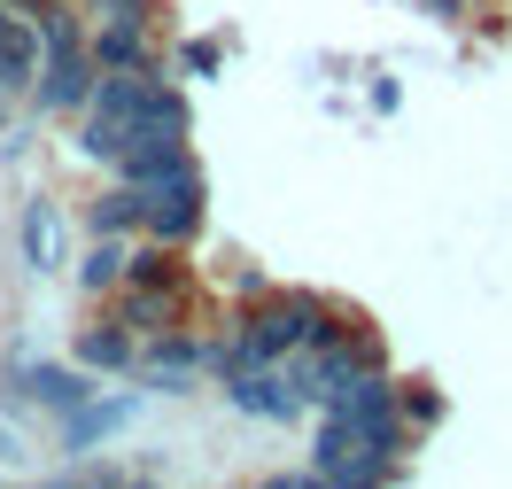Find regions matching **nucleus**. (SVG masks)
<instances>
[{"instance_id":"obj_11","label":"nucleus","mask_w":512,"mask_h":489,"mask_svg":"<svg viewBox=\"0 0 512 489\" xmlns=\"http://www.w3.org/2000/svg\"><path fill=\"white\" fill-rule=\"evenodd\" d=\"M24 264H32V272H55V264H63V210H55V202H32V210H24Z\"/></svg>"},{"instance_id":"obj_3","label":"nucleus","mask_w":512,"mask_h":489,"mask_svg":"<svg viewBox=\"0 0 512 489\" xmlns=\"http://www.w3.org/2000/svg\"><path fill=\"white\" fill-rule=\"evenodd\" d=\"M117 319L148 342V334H163V326L187 319V288H148V280H117Z\"/></svg>"},{"instance_id":"obj_4","label":"nucleus","mask_w":512,"mask_h":489,"mask_svg":"<svg viewBox=\"0 0 512 489\" xmlns=\"http://www.w3.org/2000/svg\"><path fill=\"white\" fill-rule=\"evenodd\" d=\"M210 358V342H194L187 326H163V334H148L140 342V373L156 381V389H187V373Z\"/></svg>"},{"instance_id":"obj_17","label":"nucleus","mask_w":512,"mask_h":489,"mask_svg":"<svg viewBox=\"0 0 512 489\" xmlns=\"http://www.w3.org/2000/svg\"><path fill=\"white\" fill-rule=\"evenodd\" d=\"M187 70H194V78H210V70H218V39H194V47H187Z\"/></svg>"},{"instance_id":"obj_12","label":"nucleus","mask_w":512,"mask_h":489,"mask_svg":"<svg viewBox=\"0 0 512 489\" xmlns=\"http://www.w3.org/2000/svg\"><path fill=\"white\" fill-rule=\"evenodd\" d=\"M94 233H148V195L117 179V195L94 202Z\"/></svg>"},{"instance_id":"obj_15","label":"nucleus","mask_w":512,"mask_h":489,"mask_svg":"<svg viewBox=\"0 0 512 489\" xmlns=\"http://www.w3.org/2000/svg\"><path fill=\"white\" fill-rule=\"evenodd\" d=\"M396 404H404V420H412V427H435V420H443V396L427 389V381H404Z\"/></svg>"},{"instance_id":"obj_1","label":"nucleus","mask_w":512,"mask_h":489,"mask_svg":"<svg viewBox=\"0 0 512 489\" xmlns=\"http://www.w3.org/2000/svg\"><path fill=\"white\" fill-rule=\"evenodd\" d=\"M350 319H334L319 295H303V288H288V295H264L249 319H241V334H249V350L264 365L272 358H288V350H303V342H319V334H342Z\"/></svg>"},{"instance_id":"obj_13","label":"nucleus","mask_w":512,"mask_h":489,"mask_svg":"<svg viewBox=\"0 0 512 489\" xmlns=\"http://www.w3.org/2000/svg\"><path fill=\"white\" fill-rule=\"evenodd\" d=\"M125 280H148V288H187V264H179V241H148L140 257L125 264Z\"/></svg>"},{"instance_id":"obj_10","label":"nucleus","mask_w":512,"mask_h":489,"mask_svg":"<svg viewBox=\"0 0 512 489\" xmlns=\"http://www.w3.org/2000/svg\"><path fill=\"white\" fill-rule=\"evenodd\" d=\"M86 55H94L101 70H148V63H156L148 32H132V24H101V32L86 39Z\"/></svg>"},{"instance_id":"obj_6","label":"nucleus","mask_w":512,"mask_h":489,"mask_svg":"<svg viewBox=\"0 0 512 489\" xmlns=\"http://www.w3.org/2000/svg\"><path fill=\"white\" fill-rule=\"evenodd\" d=\"M233 404L249 412V420H295L303 412V396L288 389V373H272V365H256V373H233Z\"/></svg>"},{"instance_id":"obj_7","label":"nucleus","mask_w":512,"mask_h":489,"mask_svg":"<svg viewBox=\"0 0 512 489\" xmlns=\"http://www.w3.org/2000/svg\"><path fill=\"white\" fill-rule=\"evenodd\" d=\"M39 63H47V39H39V24L8 16V24H0V94H24V86L39 78Z\"/></svg>"},{"instance_id":"obj_5","label":"nucleus","mask_w":512,"mask_h":489,"mask_svg":"<svg viewBox=\"0 0 512 489\" xmlns=\"http://www.w3.org/2000/svg\"><path fill=\"white\" fill-rule=\"evenodd\" d=\"M8 389L32 396V404H47V412H78V404L94 396V381H86V373H70V365H16V373H8Z\"/></svg>"},{"instance_id":"obj_14","label":"nucleus","mask_w":512,"mask_h":489,"mask_svg":"<svg viewBox=\"0 0 512 489\" xmlns=\"http://www.w3.org/2000/svg\"><path fill=\"white\" fill-rule=\"evenodd\" d=\"M125 264H132V249H125V241H117V233H101V249H94V257H86V264H78V280H86V288H117V280H125Z\"/></svg>"},{"instance_id":"obj_8","label":"nucleus","mask_w":512,"mask_h":489,"mask_svg":"<svg viewBox=\"0 0 512 489\" xmlns=\"http://www.w3.org/2000/svg\"><path fill=\"white\" fill-rule=\"evenodd\" d=\"M132 420V396H86L78 412H63V451H94L101 435H117Z\"/></svg>"},{"instance_id":"obj_18","label":"nucleus","mask_w":512,"mask_h":489,"mask_svg":"<svg viewBox=\"0 0 512 489\" xmlns=\"http://www.w3.org/2000/svg\"><path fill=\"white\" fill-rule=\"evenodd\" d=\"M8 16H16V8H8V0H0V24H8Z\"/></svg>"},{"instance_id":"obj_16","label":"nucleus","mask_w":512,"mask_h":489,"mask_svg":"<svg viewBox=\"0 0 512 489\" xmlns=\"http://www.w3.org/2000/svg\"><path fill=\"white\" fill-rule=\"evenodd\" d=\"M101 24H132V32H148V24H156V0H101Z\"/></svg>"},{"instance_id":"obj_9","label":"nucleus","mask_w":512,"mask_h":489,"mask_svg":"<svg viewBox=\"0 0 512 489\" xmlns=\"http://www.w3.org/2000/svg\"><path fill=\"white\" fill-rule=\"evenodd\" d=\"M78 358L94 365V373H132V365H140V334H132L125 319H101V326L78 334Z\"/></svg>"},{"instance_id":"obj_2","label":"nucleus","mask_w":512,"mask_h":489,"mask_svg":"<svg viewBox=\"0 0 512 489\" xmlns=\"http://www.w3.org/2000/svg\"><path fill=\"white\" fill-rule=\"evenodd\" d=\"M140 195H148V241H194V226H202V171L194 163L163 171Z\"/></svg>"}]
</instances>
